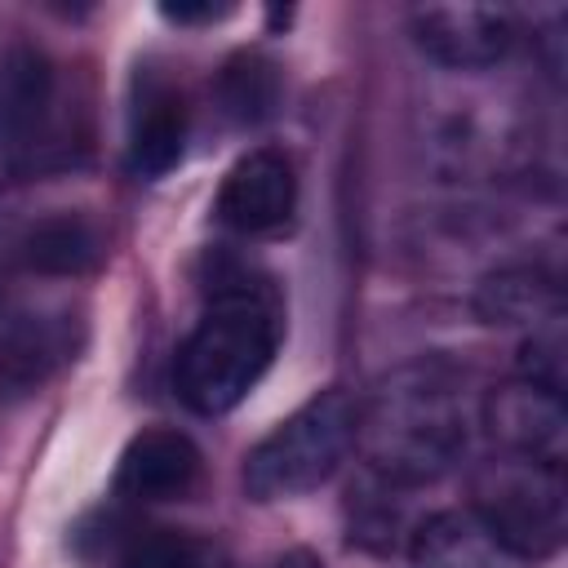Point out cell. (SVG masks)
<instances>
[{"label":"cell","instance_id":"4fadbf2b","mask_svg":"<svg viewBox=\"0 0 568 568\" xmlns=\"http://www.w3.org/2000/svg\"><path fill=\"white\" fill-rule=\"evenodd\" d=\"M475 315L484 324H546L559 320V288L550 275L532 271V266H501L493 275L479 280L475 288Z\"/></svg>","mask_w":568,"mask_h":568},{"label":"cell","instance_id":"5b68a950","mask_svg":"<svg viewBox=\"0 0 568 568\" xmlns=\"http://www.w3.org/2000/svg\"><path fill=\"white\" fill-rule=\"evenodd\" d=\"M408 22L417 49L448 71L497 67L515 44V18L501 4H426Z\"/></svg>","mask_w":568,"mask_h":568},{"label":"cell","instance_id":"ba28073f","mask_svg":"<svg viewBox=\"0 0 568 568\" xmlns=\"http://www.w3.org/2000/svg\"><path fill=\"white\" fill-rule=\"evenodd\" d=\"M200 448L182 435V430H142L129 439V448L120 453V470H115V493L124 501H182L195 493L200 484Z\"/></svg>","mask_w":568,"mask_h":568},{"label":"cell","instance_id":"e0dca14e","mask_svg":"<svg viewBox=\"0 0 568 568\" xmlns=\"http://www.w3.org/2000/svg\"><path fill=\"white\" fill-rule=\"evenodd\" d=\"M519 377L564 395V333H559V320L537 324L532 337L519 346Z\"/></svg>","mask_w":568,"mask_h":568},{"label":"cell","instance_id":"5bb4252c","mask_svg":"<svg viewBox=\"0 0 568 568\" xmlns=\"http://www.w3.org/2000/svg\"><path fill=\"white\" fill-rule=\"evenodd\" d=\"M18 253L40 275H84L98 262L102 240H98L93 222H84L80 213H53L22 235Z\"/></svg>","mask_w":568,"mask_h":568},{"label":"cell","instance_id":"30bf717a","mask_svg":"<svg viewBox=\"0 0 568 568\" xmlns=\"http://www.w3.org/2000/svg\"><path fill=\"white\" fill-rule=\"evenodd\" d=\"M186 142V106L182 93L160 75H138L133 111H129V164L142 178H160L182 160Z\"/></svg>","mask_w":568,"mask_h":568},{"label":"cell","instance_id":"52a82bcc","mask_svg":"<svg viewBox=\"0 0 568 568\" xmlns=\"http://www.w3.org/2000/svg\"><path fill=\"white\" fill-rule=\"evenodd\" d=\"M297 204V178L284 151H248L231 164L217 191V222L240 235H266L293 217Z\"/></svg>","mask_w":568,"mask_h":568},{"label":"cell","instance_id":"8fae6325","mask_svg":"<svg viewBox=\"0 0 568 568\" xmlns=\"http://www.w3.org/2000/svg\"><path fill=\"white\" fill-rule=\"evenodd\" d=\"M75 337L67 320L13 315L0 328V390H36L62 359H71Z\"/></svg>","mask_w":568,"mask_h":568},{"label":"cell","instance_id":"7c38bea8","mask_svg":"<svg viewBox=\"0 0 568 568\" xmlns=\"http://www.w3.org/2000/svg\"><path fill=\"white\" fill-rule=\"evenodd\" d=\"M413 568H510L515 559L479 528L475 515L444 510L413 532Z\"/></svg>","mask_w":568,"mask_h":568},{"label":"cell","instance_id":"ac0fdd59","mask_svg":"<svg viewBox=\"0 0 568 568\" xmlns=\"http://www.w3.org/2000/svg\"><path fill=\"white\" fill-rule=\"evenodd\" d=\"M222 13H226L222 4H164V18L173 22H213Z\"/></svg>","mask_w":568,"mask_h":568},{"label":"cell","instance_id":"8992f818","mask_svg":"<svg viewBox=\"0 0 568 568\" xmlns=\"http://www.w3.org/2000/svg\"><path fill=\"white\" fill-rule=\"evenodd\" d=\"M484 430L510 457L564 462V444H568L564 395H555L546 386H532L524 377H510V382L488 390V399H484Z\"/></svg>","mask_w":568,"mask_h":568},{"label":"cell","instance_id":"ffe728a7","mask_svg":"<svg viewBox=\"0 0 568 568\" xmlns=\"http://www.w3.org/2000/svg\"><path fill=\"white\" fill-rule=\"evenodd\" d=\"M213 568H222V564H213Z\"/></svg>","mask_w":568,"mask_h":568},{"label":"cell","instance_id":"3957f363","mask_svg":"<svg viewBox=\"0 0 568 568\" xmlns=\"http://www.w3.org/2000/svg\"><path fill=\"white\" fill-rule=\"evenodd\" d=\"M359 408L346 390H320L288 413L244 462V493L253 501H284L320 488L351 453Z\"/></svg>","mask_w":568,"mask_h":568},{"label":"cell","instance_id":"277c9868","mask_svg":"<svg viewBox=\"0 0 568 568\" xmlns=\"http://www.w3.org/2000/svg\"><path fill=\"white\" fill-rule=\"evenodd\" d=\"M470 515L510 559L555 555L568 532L564 466L497 453L493 462H484L475 470V510Z\"/></svg>","mask_w":568,"mask_h":568},{"label":"cell","instance_id":"2e32d148","mask_svg":"<svg viewBox=\"0 0 568 568\" xmlns=\"http://www.w3.org/2000/svg\"><path fill=\"white\" fill-rule=\"evenodd\" d=\"M213 564H217V555L204 541L169 532V528L138 537L124 555V568H213Z\"/></svg>","mask_w":568,"mask_h":568},{"label":"cell","instance_id":"9c48e42d","mask_svg":"<svg viewBox=\"0 0 568 568\" xmlns=\"http://www.w3.org/2000/svg\"><path fill=\"white\" fill-rule=\"evenodd\" d=\"M53 89H58V75L44 49L27 40L0 44V138L22 146L27 160L49 129Z\"/></svg>","mask_w":568,"mask_h":568},{"label":"cell","instance_id":"9a60e30c","mask_svg":"<svg viewBox=\"0 0 568 568\" xmlns=\"http://www.w3.org/2000/svg\"><path fill=\"white\" fill-rule=\"evenodd\" d=\"M217 102L235 124H257L275 111L280 102V75L266 58L257 53H240L226 62V71L217 75Z\"/></svg>","mask_w":568,"mask_h":568},{"label":"cell","instance_id":"d6986e66","mask_svg":"<svg viewBox=\"0 0 568 568\" xmlns=\"http://www.w3.org/2000/svg\"><path fill=\"white\" fill-rule=\"evenodd\" d=\"M271 568H324V564H320L311 550H288V555H284V559H275Z\"/></svg>","mask_w":568,"mask_h":568},{"label":"cell","instance_id":"6da1fadb","mask_svg":"<svg viewBox=\"0 0 568 568\" xmlns=\"http://www.w3.org/2000/svg\"><path fill=\"white\" fill-rule=\"evenodd\" d=\"M466 439V399L457 377L439 364H408L390 373L373 390L368 408H359L355 426V444L364 448L368 470L395 488L448 475L462 462Z\"/></svg>","mask_w":568,"mask_h":568},{"label":"cell","instance_id":"7a4b0ae2","mask_svg":"<svg viewBox=\"0 0 568 568\" xmlns=\"http://www.w3.org/2000/svg\"><path fill=\"white\" fill-rule=\"evenodd\" d=\"M284 337V311L266 280H217L204 320L178 351V395L191 413L235 408L271 368Z\"/></svg>","mask_w":568,"mask_h":568}]
</instances>
